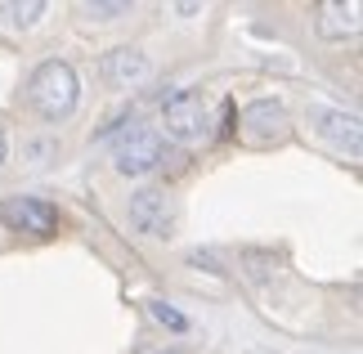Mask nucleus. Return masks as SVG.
Wrapping results in <instances>:
<instances>
[{
	"instance_id": "13",
	"label": "nucleus",
	"mask_w": 363,
	"mask_h": 354,
	"mask_svg": "<svg viewBox=\"0 0 363 354\" xmlns=\"http://www.w3.org/2000/svg\"><path fill=\"white\" fill-rule=\"evenodd\" d=\"M5 157H9V139H5V131H0V166H5Z\"/></svg>"
},
{
	"instance_id": "8",
	"label": "nucleus",
	"mask_w": 363,
	"mask_h": 354,
	"mask_svg": "<svg viewBox=\"0 0 363 354\" xmlns=\"http://www.w3.org/2000/svg\"><path fill=\"white\" fill-rule=\"evenodd\" d=\"M104 77H108V86H139V81L148 77V59H144V50H130V45L108 50V59H104Z\"/></svg>"
},
{
	"instance_id": "1",
	"label": "nucleus",
	"mask_w": 363,
	"mask_h": 354,
	"mask_svg": "<svg viewBox=\"0 0 363 354\" xmlns=\"http://www.w3.org/2000/svg\"><path fill=\"white\" fill-rule=\"evenodd\" d=\"M27 94H32V108L45 121H63V117H72V108L81 99V81L63 59H50L32 72V90Z\"/></svg>"
},
{
	"instance_id": "5",
	"label": "nucleus",
	"mask_w": 363,
	"mask_h": 354,
	"mask_svg": "<svg viewBox=\"0 0 363 354\" xmlns=\"http://www.w3.org/2000/svg\"><path fill=\"white\" fill-rule=\"evenodd\" d=\"M0 220L32 238H50L59 229V211L50 202H40V197H9V202H0Z\"/></svg>"
},
{
	"instance_id": "4",
	"label": "nucleus",
	"mask_w": 363,
	"mask_h": 354,
	"mask_svg": "<svg viewBox=\"0 0 363 354\" xmlns=\"http://www.w3.org/2000/svg\"><path fill=\"white\" fill-rule=\"evenodd\" d=\"M130 224L148 238H166L175 224V202L166 189H139L130 193Z\"/></svg>"
},
{
	"instance_id": "10",
	"label": "nucleus",
	"mask_w": 363,
	"mask_h": 354,
	"mask_svg": "<svg viewBox=\"0 0 363 354\" xmlns=\"http://www.w3.org/2000/svg\"><path fill=\"white\" fill-rule=\"evenodd\" d=\"M152 319H162L166 328H175V332H184V328H189V319L179 314V309H171L166 301H152Z\"/></svg>"
},
{
	"instance_id": "11",
	"label": "nucleus",
	"mask_w": 363,
	"mask_h": 354,
	"mask_svg": "<svg viewBox=\"0 0 363 354\" xmlns=\"http://www.w3.org/2000/svg\"><path fill=\"white\" fill-rule=\"evenodd\" d=\"M90 18H117V13H130V5L125 0H113V5H86Z\"/></svg>"
},
{
	"instance_id": "2",
	"label": "nucleus",
	"mask_w": 363,
	"mask_h": 354,
	"mask_svg": "<svg viewBox=\"0 0 363 354\" xmlns=\"http://www.w3.org/2000/svg\"><path fill=\"white\" fill-rule=\"evenodd\" d=\"M162 126H166V135L179 139V144H193V139H202L206 135V99L198 90H171L166 94V104H162Z\"/></svg>"
},
{
	"instance_id": "6",
	"label": "nucleus",
	"mask_w": 363,
	"mask_h": 354,
	"mask_svg": "<svg viewBox=\"0 0 363 354\" xmlns=\"http://www.w3.org/2000/svg\"><path fill=\"white\" fill-rule=\"evenodd\" d=\"M310 121H314V131L323 135L337 153H345V157H359V148H363L359 117H350V112H341V108H310Z\"/></svg>"
},
{
	"instance_id": "9",
	"label": "nucleus",
	"mask_w": 363,
	"mask_h": 354,
	"mask_svg": "<svg viewBox=\"0 0 363 354\" xmlns=\"http://www.w3.org/2000/svg\"><path fill=\"white\" fill-rule=\"evenodd\" d=\"M359 0H350V5H318V36L323 40H345V36H354L359 27H363V18H359Z\"/></svg>"
},
{
	"instance_id": "7",
	"label": "nucleus",
	"mask_w": 363,
	"mask_h": 354,
	"mask_svg": "<svg viewBox=\"0 0 363 354\" xmlns=\"http://www.w3.org/2000/svg\"><path fill=\"white\" fill-rule=\"evenodd\" d=\"M242 135L264 144V139H283L287 135V108L278 99H256L247 112H242Z\"/></svg>"
},
{
	"instance_id": "3",
	"label": "nucleus",
	"mask_w": 363,
	"mask_h": 354,
	"mask_svg": "<svg viewBox=\"0 0 363 354\" xmlns=\"http://www.w3.org/2000/svg\"><path fill=\"white\" fill-rule=\"evenodd\" d=\"M162 135L148 131V126H130L117 144V171L121 175H148L152 166L162 162Z\"/></svg>"
},
{
	"instance_id": "12",
	"label": "nucleus",
	"mask_w": 363,
	"mask_h": 354,
	"mask_svg": "<svg viewBox=\"0 0 363 354\" xmlns=\"http://www.w3.org/2000/svg\"><path fill=\"white\" fill-rule=\"evenodd\" d=\"M40 9H45L40 0H32V5H13V18H18V23L27 27V23H36V13H40Z\"/></svg>"
}]
</instances>
